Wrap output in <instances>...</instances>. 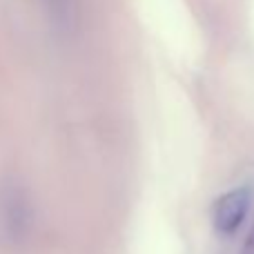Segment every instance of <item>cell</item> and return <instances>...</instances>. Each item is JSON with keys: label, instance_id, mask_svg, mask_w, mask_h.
Returning a JSON list of instances; mask_svg holds the SVG:
<instances>
[{"label": "cell", "instance_id": "cell-1", "mask_svg": "<svg viewBox=\"0 0 254 254\" xmlns=\"http://www.w3.org/2000/svg\"><path fill=\"white\" fill-rule=\"evenodd\" d=\"M252 205V192L248 188L230 190L221 198H216L212 207V223L216 232L221 234H234L243 225L248 212Z\"/></svg>", "mask_w": 254, "mask_h": 254}, {"label": "cell", "instance_id": "cell-4", "mask_svg": "<svg viewBox=\"0 0 254 254\" xmlns=\"http://www.w3.org/2000/svg\"><path fill=\"white\" fill-rule=\"evenodd\" d=\"M246 252L248 254H254V230L250 232V239H248V243H246Z\"/></svg>", "mask_w": 254, "mask_h": 254}, {"label": "cell", "instance_id": "cell-2", "mask_svg": "<svg viewBox=\"0 0 254 254\" xmlns=\"http://www.w3.org/2000/svg\"><path fill=\"white\" fill-rule=\"evenodd\" d=\"M0 214H2V221H4V225H7V230H11V232H20V230L25 228L27 203L18 188L2 190V194H0Z\"/></svg>", "mask_w": 254, "mask_h": 254}, {"label": "cell", "instance_id": "cell-3", "mask_svg": "<svg viewBox=\"0 0 254 254\" xmlns=\"http://www.w3.org/2000/svg\"><path fill=\"white\" fill-rule=\"evenodd\" d=\"M54 25L61 29H71L78 16V0H43Z\"/></svg>", "mask_w": 254, "mask_h": 254}]
</instances>
